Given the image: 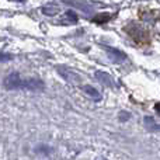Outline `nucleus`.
<instances>
[{"label": "nucleus", "instance_id": "nucleus-1", "mask_svg": "<svg viewBox=\"0 0 160 160\" xmlns=\"http://www.w3.org/2000/svg\"><path fill=\"white\" fill-rule=\"evenodd\" d=\"M6 87L10 90H16V88H24L28 91H41L44 90L45 84L42 80L39 79H22L18 75V72H13L8 75L4 80Z\"/></svg>", "mask_w": 160, "mask_h": 160}, {"label": "nucleus", "instance_id": "nucleus-9", "mask_svg": "<svg viewBox=\"0 0 160 160\" xmlns=\"http://www.w3.org/2000/svg\"><path fill=\"white\" fill-rule=\"evenodd\" d=\"M66 17L70 20V21H73V22L78 21V16H76V13H75V11H72V10H68L66 11Z\"/></svg>", "mask_w": 160, "mask_h": 160}, {"label": "nucleus", "instance_id": "nucleus-10", "mask_svg": "<svg viewBox=\"0 0 160 160\" xmlns=\"http://www.w3.org/2000/svg\"><path fill=\"white\" fill-rule=\"evenodd\" d=\"M118 117H119V119H121V121H127V119H129L131 114L127 112V111H122V112H119Z\"/></svg>", "mask_w": 160, "mask_h": 160}, {"label": "nucleus", "instance_id": "nucleus-4", "mask_svg": "<svg viewBox=\"0 0 160 160\" xmlns=\"http://www.w3.org/2000/svg\"><path fill=\"white\" fill-rule=\"evenodd\" d=\"M83 90H84V91H86V94H88V96H90L91 98H94V100H100V98H101V96H100L98 90H97V88H94L93 86L86 84L84 87H83Z\"/></svg>", "mask_w": 160, "mask_h": 160}, {"label": "nucleus", "instance_id": "nucleus-8", "mask_svg": "<svg viewBox=\"0 0 160 160\" xmlns=\"http://www.w3.org/2000/svg\"><path fill=\"white\" fill-rule=\"evenodd\" d=\"M58 8L56 7H44L42 8V13L45 14V16H53V14L58 13Z\"/></svg>", "mask_w": 160, "mask_h": 160}, {"label": "nucleus", "instance_id": "nucleus-12", "mask_svg": "<svg viewBox=\"0 0 160 160\" xmlns=\"http://www.w3.org/2000/svg\"><path fill=\"white\" fill-rule=\"evenodd\" d=\"M155 110H156V111H158V112L160 114V102H159V104H156V105H155Z\"/></svg>", "mask_w": 160, "mask_h": 160}, {"label": "nucleus", "instance_id": "nucleus-3", "mask_svg": "<svg viewBox=\"0 0 160 160\" xmlns=\"http://www.w3.org/2000/svg\"><path fill=\"white\" fill-rule=\"evenodd\" d=\"M94 76L97 78V80H100V82L102 83V84L105 86H112V79H111V76H108L105 72H101V70H97L96 73H94Z\"/></svg>", "mask_w": 160, "mask_h": 160}, {"label": "nucleus", "instance_id": "nucleus-6", "mask_svg": "<svg viewBox=\"0 0 160 160\" xmlns=\"http://www.w3.org/2000/svg\"><path fill=\"white\" fill-rule=\"evenodd\" d=\"M145 125H146V128H149V129H152V131H160V125L156 124L150 117H146V118H145Z\"/></svg>", "mask_w": 160, "mask_h": 160}, {"label": "nucleus", "instance_id": "nucleus-7", "mask_svg": "<svg viewBox=\"0 0 160 160\" xmlns=\"http://www.w3.org/2000/svg\"><path fill=\"white\" fill-rule=\"evenodd\" d=\"M108 20H110V14L102 13V14H98L97 17H94L93 21H94V22H97V24H104V22H107Z\"/></svg>", "mask_w": 160, "mask_h": 160}, {"label": "nucleus", "instance_id": "nucleus-11", "mask_svg": "<svg viewBox=\"0 0 160 160\" xmlns=\"http://www.w3.org/2000/svg\"><path fill=\"white\" fill-rule=\"evenodd\" d=\"M11 59V55H6V53H0V62H7Z\"/></svg>", "mask_w": 160, "mask_h": 160}, {"label": "nucleus", "instance_id": "nucleus-2", "mask_svg": "<svg viewBox=\"0 0 160 160\" xmlns=\"http://www.w3.org/2000/svg\"><path fill=\"white\" fill-rule=\"evenodd\" d=\"M56 70H58L59 75H61L62 78L66 80L68 83H70V84H79V83L82 82V78H80L78 73L73 72V70H69L68 68L56 66Z\"/></svg>", "mask_w": 160, "mask_h": 160}, {"label": "nucleus", "instance_id": "nucleus-5", "mask_svg": "<svg viewBox=\"0 0 160 160\" xmlns=\"http://www.w3.org/2000/svg\"><path fill=\"white\" fill-rule=\"evenodd\" d=\"M105 51L112 56V59L115 62H119V61H122V59H125V53L121 52V51H117V49H114V48H105Z\"/></svg>", "mask_w": 160, "mask_h": 160}]
</instances>
